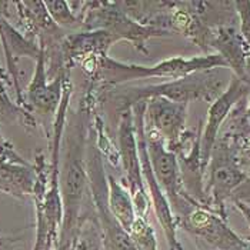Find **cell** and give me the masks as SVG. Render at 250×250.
Here are the masks:
<instances>
[{
  "instance_id": "obj_10",
  "label": "cell",
  "mask_w": 250,
  "mask_h": 250,
  "mask_svg": "<svg viewBox=\"0 0 250 250\" xmlns=\"http://www.w3.org/2000/svg\"><path fill=\"white\" fill-rule=\"evenodd\" d=\"M210 159V173L206 193H212L217 202H222L246 182V176L237 166L229 147L223 145L213 149Z\"/></svg>"
},
{
  "instance_id": "obj_3",
  "label": "cell",
  "mask_w": 250,
  "mask_h": 250,
  "mask_svg": "<svg viewBox=\"0 0 250 250\" xmlns=\"http://www.w3.org/2000/svg\"><path fill=\"white\" fill-rule=\"evenodd\" d=\"M222 86L223 80L214 72L208 70L159 84L116 89V92H110L109 96L112 97V100L117 102V109L122 113L127 109H132L137 103L146 102L153 97H165L172 102L185 104H189L194 100L214 102L223 93V90H220Z\"/></svg>"
},
{
  "instance_id": "obj_5",
  "label": "cell",
  "mask_w": 250,
  "mask_h": 250,
  "mask_svg": "<svg viewBox=\"0 0 250 250\" xmlns=\"http://www.w3.org/2000/svg\"><path fill=\"white\" fill-rule=\"evenodd\" d=\"M117 142H119V156L125 172V179L127 182V189L133 197L136 210L142 213L140 217H143V213L146 212L150 200H149V194L146 192L145 179L142 173L135 119L132 109H127L120 113L119 126H117Z\"/></svg>"
},
{
  "instance_id": "obj_18",
  "label": "cell",
  "mask_w": 250,
  "mask_h": 250,
  "mask_svg": "<svg viewBox=\"0 0 250 250\" xmlns=\"http://www.w3.org/2000/svg\"><path fill=\"white\" fill-rule=\"evenodd\" d=\"M234 6L240 18L242 36L250 47V1H236Z\"/></svg>"
},
{
  "instance_id": "obj_9",
  "label": "cell",
  "mask_w": 250,
  "mask_h": 250,
  "mask_svg": "<svg viewBox=\"0 0 250 250\" xmlns=\"http://www.w3.org/2000/svg\"><path fill=\"white\" fill-rule=\"evenodd\" d=\"M248 86L245 80L242 79H233L230 84L228 86L226 90L217 97L214 102H212V106L208 112V119L205 125V130L200 139V163L202 169L205 170L206 166L210 162L214 143H216V136L219 133V129L225 119L228 117L231 107L248 93Z\"/></svg>"
},
{
  "instance_id": "obj_6",
  "label": "cell",
  "mask_w": 250,
  "mask_h": 250,
  "mask_svg": "<svg viewBox=\"0 0 250 250\" xmlns=\"http://www.w3.org/2000/svg\"><path fill=\"white\" fill-rule=\"evenodd\" d=\"M188 106L189 104L172 102L165 97L146 100V126H150V132L159 136L166 143L167 149L174 153L177 147H180L186 129Z\"/></svg>"
},
{
  "instance_id": "obj_11",
  "label": "cell",
  "mask_w": 250,
  "mask_h": 250,
  "mask_svg": "<svg viewBox=\"0 0 250 250\" xmlns=\"http://www.w3.org/2000/svg\"><path fill=\"white\" fill-rule=\"evenodd\" d=\"M117 42L120 40L104 30H86L63 39L62 55L64 59L82 62L92 58H103L107 56L109 49Z\"/></svg>"
},
{
  "instance_id": "obj_13",
  "label": "cell",
  "mask_w": 250,
  "mask_h": 250,
  "mask_svg": "<svg viewBox=\"0 0 250 250\" xmlns=\"http://www.w3.org/2000/svg\"><path fill=\"white\" fill-rule=\"evenodd\" d=\"M38 174L26 163L0 157V192L21 197L35 193Z\"/></svg>"
},
{
  "instance_id": "obj_1",
  "label": "cell",
  "mask_w": 250,
  "mask_h": 250,
  "mask_svg": "<svg viewBox=\"0 0 250 250\" xmlns=\"http://www.w3.org/2000/svg\"><path fill=\"white\" fill-rule=\"evenodd\" d=\"M84 109L72 115L66 133H63V165L59 174L60 194L63 202L64 231H70L76 223L82 202L87 193L89 173H87V136H86Z\"/></svg>"
},
{
  "instance_id": "obj_19",
  "label": "cell",
  "mask_w": 250,
  "mask_h": 250,
  "mask_svg": "<svg viewBox=\"0 0 250 250\" xmlns=\"http://www.w3.org/2000/svg\"><path fill=\"white\" fill-rule=\"evenodd\" d=\"M0 157L1 159H9L13 162H19V163H24V160H21L19 156L16 154L13 146L3 137V135L0 133Z\"/></svg>"
},
{
  "instance_id": "obj_17",
  "label": "cell",
  "mask_w": 250,
  "mask_h": 250,
  "mask_svg": "<svg viewBox=\"0 0 250 250\" xmlns=\"http://www.w3.org/2000/svg\"><path fill=\"white\" fill-rule=\"evenodd\" d=\"M129 234H132V240L135 243L136 250H156L153 231L146 223L143 217H137Z\"/></svg>"
},
{
  "instance_id": "obj_21",
  "label": "cell",
  "mask_w": 250,
  "mask_h": 250,
  "mask_svg": "<svg viewBox=\"0 0 250 250\" xmlns=\"http://www.w3.org/2000/svg\"><path fill=\"white\" fill-rule=\"evenodd\" d=\"M237 250H246V249H237Z\"/></svg>"
},
{
  "instance_id": "obj_2",
  "label": "cell",
  "mask_w": 250,
  "mask_h": 250,
  "mask_svg": "<svg viewBox=\"0 0 250 250\" xmlns=\"http://www.w3.org/2000/svg\"><path fill=\"white\" fill-rule=\"evenodd\" d=\"M92 63V73L102 84H122L129 80L146 77H167L180 79L199 72H208L216 67H228V63L220 55L199 56V58H170L162 60L153 66H140L133 63H123L120 60L103 56L83 62Z\"/></svg>"
},
{
  "instance_id": "obj_4",
  "label": "cell",
  "mask_w": 250,
  "mask_h": 250,
  "mask_svg": "<svg viewBox=\"0 0 250 250\" xmlns=\"http://www.w3.org/2000/svg\"><path fill=\"white\" fill-rule=\"evenodd\" d=\"M87 4L90 9H86L84 15L80 16L83 20V27L87 30H104L120 42L126 40L143 55L149 53L146 49V42L149 39L166 38L172 35L167 29L140 24L127 16L115 1H95Z\"/></svg>"
},
{
  "instance_id": "obj_7",
  "label": "cell",
  "mask_w": 250,
  "mask_h": 250,
  "mask_svg": "<svg viewBox=\"0 0 250 250\" xmlns=\"http://www.w3.org/2000/svg\"><path fill=\"white\" fill-rule=\"evenodd\" d=\"M147 139V152L153 174L160 185L163 193L166 194L170 208L185 194L180 166L177 160V154L169 150L166 143L153 133L146 130Z\"/></svg>"
},
{
  "instance_id": "obj_20",
  "label": "cell",
  "mask_w": 250,
  "mask_h": 250,
  "mask_svg": "<svg viewBox=\"0 0 250 250\" xmlns=\"http://www.w3.org/2000/svg\"><path fill=\"white\" fill-rule=\"evenodd\" d=\"M236 203H237V206L240 208V210L243 212V214H245V217L248 219V222H249V225H250V210H249V208H248V206H246L245 203L239 202V200H237Z\"/></svg>"
},
{
  "instance_id": "obj_15",
  "label": "cell",
  "mask_w": 250,
  "mask_h": 250,
  "mask_svg": "<svg viewBox=\"0 0 250 250\" xmlns=\"http://www.w3.org/2000/svg\"><path fill=\"white\" fill-rule=\"evenodd\" d=\"M212 44L219 49V55L225 59L228 66L234 69V72L239 75V79L245 80V56H243V47L242 40L236 33L234 27L231 26H222L219 27L217 33H214L212 39Z\"/></svg>"
},
{
  "instance_id": "obj_16",
  "label": "cell",
  "mask_w": 250,
  "mask_h": 250,
  "mask_svg": "<svg viewBox=\"0 0 250 250\" xmlns=\"http://www.w3.org/2000/svg\"><path fill=\"white\" fill-rule=\"evenodd\" d=\"M44 6L47 9V13L50 15L52 20L58 24L59 27H67V29H77L83 26V20L80 16H76L72 9L69 7L67 1H44Z\"/></svg>"
},
{
  "instance_id": "obj_8",
  "label": "cell",
  "mask_w": 250,
  "mask_h": 250,
  "mask_svg": "<svg viewBox=\"0 0 250 250\" xmlns=\"http://www.w3.org/2000/svg\"><path fill=\"white\" fill-rule=\"evenodd\" d=\"M67 75L66 72L53 77L52 82H47L46 73V55L44 50L42 56L36 60L35 75L26 90V102L32 112L49 117L58 115L59 106L63 99V90Z\"/></svg>"
},
{
  "instance_id": "obj_14",
  "label": "cell",
  "mask_w": 250,
  "mask_h": 250,
  "mask_svg": "<svg viewBox=\"0 0 250 250\" xmlns=\"http://www.w3.org/2000/svg\"><path fill=\"white\" fill-rule=\"evenodd\" d=\"M107 208L117 223L130 233L137 219L135 202L129 189L119 183L112 174L107 176Z\"/></svg>"
},
{
  "instance_id": "obj_12",
  "label": "cell",
  "mask_w": 250,
  "mask_h": 250,
  "mask_svg": "<svg viewBox=\"0 0 250 250\" xmlns=\"http://www.w3.org/2000/svg\"><path fill=\"white\" fill-rule=\"evenodd\" d=\"M0 38L3 42L4 53H6V59H7V66L10 69V73L13 76L15 84H16V92L19 96V102H21L15 60L20 56H29V58L38 60L43 53V47L38 46L35 42L24 38L20 32H18L12 24H9L7 20L3 19L1 16H0Z\"/></svg>"
},
{
  "instance_id": "obj_22",
  "label": "cell",
  "mask_w": 250,
  "mask_h": 250,
  "mask_svg": "<svg viewBox=\"0 0 250 250\" xmlns=\"http://www.w3.org/2000/svg\"><path fill=\"white\" fill-rule=\"evenodd\" d=\"M60 250H66V249H60Z\"/></svg>"
}]
</instances>
